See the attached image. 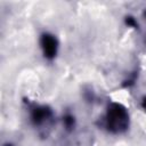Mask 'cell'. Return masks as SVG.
<instances>
[{
  "label": "cell",
  "mask_w": 146,
  "mask_h": 146,
  "mask_svg": "<svg viewBox=\"0 0 146 146\" xmlns=\"http://www.w3.org/2000/svg\"><path fill=\"white\" fill-rule=\"evenodd\" d=\"M63 123H64V125H65V128H66L67 130L73 129V127H74V116L71 115V114L65 115V116L63 117Z\"/></svg>",
  "instance_id": "277c9868"
},
{
  "label": "cell",
  "mask_w": 146,
  "mask_h": 146,
  "mask_svg": "<svg viewBox=\"0 0 146 146\" xmlns=\"http://www.w3.org/2000/svg\"><path fill=\"white\" fill-rule=\"evenodd\" d=\"M51 115L50 110H48L46 106H39L35 107L31 113V120L34 124H42L44 121H47Z\"/></svg>",
  "instance_id": "3957f363"
},
{
  "label": "cell",
  "mask_w": 146,
  "mask_h": 146,
  "mask_svg": "<svg viewBox=\"0 0 146 146\" xmlns=\"http://www.w3.org/2000/svg\"><path fill=\"white\" fill-rule=\"evenodd\" d=\"M141 107H143V108L146 111V96H145V97L141 99Z\"/></svg>",
  "instance_id": "8992f818"
},
{
  "label": "cell",
  "mask_w": 146,
  "mask_h": 146,
  "mask_svg": "<svg viewBox=\"0 0 146 146\" xmlns=\"http://www.w3.org/2000/svg\"><path fill=\"white\" fill-rule=\"evenodd\" d=\"M40 47L47 59H54L58 51V41L54 34L43 33L40 39Z\"/></svg>",
  "instance_id": "7a4b0ae2"
},
{
  "label": "cell",
  "mask_w": 146,
  "mask_h": 146,
  "mask_svg": "<svg viewBox=\"0 0 146 146\" xmlns=\"http://www.w3.org/2000/svg\"><path fill=\"white\" fill-rule=\"evenodd\" d=\"M125 23H127V25L130 26V27H133V29L138 27V23H137V21H136L132 16H128V17L125 18Z\"/></svg>",
  "instance_id": "5b68a950"
},
{
  "label": "cell",
  "mask_w": 146,
  "mask_h": 146,
  "mask_svg": "<svg viewBox=\"0 0 146 146\" xmlns=\"http://www.w3.org/2000/svg\"><path fill=\"white\" fill-rule=\"evenodd\" d=\"M105 127L113 133L125 131L129 127V113L127 108L119 103L110 104L105 114Z\"/></svg>",
  "instance_id": "6da1fadb"
},
{
  "label": "cell",
  "mask_w": 146,
  "mask_h": 146,
  "mask_svg": "<svg viewBox=\"0 0 146 146\" xmlns=\"http://www.w3.org/2000/svg\"><path fill=\"white\" fill-rule=\"evenodd\" d=\"M145 16H146V13H145Z\"/></svg>",
  "instance_id": "52a82bcc"
}]
</instances>
